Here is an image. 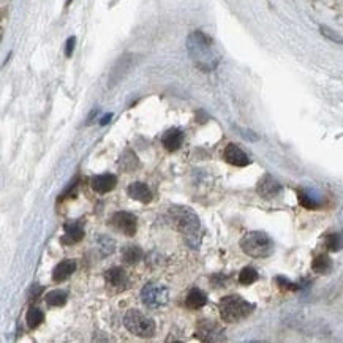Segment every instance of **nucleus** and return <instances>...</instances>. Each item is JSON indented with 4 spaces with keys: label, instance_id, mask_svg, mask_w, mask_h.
Here are the masks:
<instances>
[{
    "label": "nucleus",
    "instance_id": "nucleus-1",
    "mask_svg": "<svg viewBox=\"0 0 343 343\" xmlns=\"http://www.w3.org/2000/svg\"><path fill=\"white\" fill-rule=\"evenodd\" d=\"M187 49L195 65L203 72H212L220 62V55L214 48V41L199 30L188 35Z\"/></svg>",
    "mask_w": 343,
    "mask_h": 343
},
{
    "label": "nucleus",
    "instance_id": "nucleus-2",
    "mask_svg": "<svg viewBox=\"0 0 343 343\" xmlns=\"http://www.w3.org/2000/svg\"><path fill=\"white\" fill-rule=\"evenodd\" d=\"M220 316L224 323H241L245 318H248L253 310L255 305L252 302L245 301L241 296H226L218 304Z\"/></svg>",
    "mask_w": 343,
    "mask_h": 343
},
{
    "label": "nucleus",
    "instance_id": "nucleus-3",
    "mask_svg": "<svg viewBox=\"0 0 343 343\" xmlns=\"http://www.w3.org/2000/svg\"><path fill=\"white\" fill-rule=\"evenodd\" d=\"M241 248L245 255L261 259L274 253V241L263 231H252L242 238Z\"/></svg>",
    "mask_w": 343,
    "mask_h": 343
},
{
    "label": "nucleus",
    "instance_id": "nucleus-4",
    "mask_svg": "<svg viewBox=\"0 0 343 343\" xmlns=\"http://www.w3.org/2000/svg\"><path fill=\"white\" fill-rule=\"evenodd\" d=\"M124 326L130 334L141 338H150L155 335V321L141 310L130 309L124 316Z\"/></svg>",
    "mask_w": 343,
    "mask_h": 343
},
{
    "label": "nucleus",
    "instance_id": "nucleus-5",
    "mask_svg": "<svg viewBox=\"0 0 343 343\" xmlns=\"http://www.w3.org/2000/svg\"><path fill=\"white\" fill-rule=\"evenodd\" d=\"M174 226L187 238H193L199 231V218L190 207H174L171 209Z\"/></svg>",
    "mask_w": 343,
    "mask_h": 343
},
{
    "label": "nucleus",
    "instance_id": "nucleus-6",
    "mask_svg": "<svg viewBox=\"0 0 343 343\" xmlns=\"http://www.w3.org/2000/svg\"><path fill=\"white\" fill-rule=\"evenodd\" d=\"M141 301L150 310L160 309L169 301V291L160 283H147L141 290Z\"/></svg>",
    "mask_w": 343,
    "mask_h": 343
},
{
    "label": "nucleus",
    "instance_id": "nucleus-7",
    "mask_svg": "<svg viewBox=\"0 0 343 343\" xmlns=\"http://www.w3.org/2000/svg\"><path fill=\"white\" fill-rule=\"evenodd\" d=\"M195 337L204 343H214V341H223L224 334L223 329L215 321H201L196 327Z\"/></svg>",
    "mask_w": 343,
    "mask_h": 343
},
{
    "label": "nucleus",
    "instance_id": "nucleus-8",
    "mask_svg": "<svg viewBox=\"0 0 343 343\" xmlns=\"http://www.w3.org/2000/svg\"><path fill=\"white\" fill-rule=\"evenodd\" d=\"M111 221L117 230L124 233L125 236H128V238L136 234V217L133 214H130V212H125V210L116 212Z\"/></svg>",
    "mask_w": 343,
    "mask_h": 343
},
{
    "label": "nucleus",
    "instance_id": "nucleus-9",
    "mask_svg": "<svg viewBox=\"0 0 343 343\" xmlns=\"http://www.w3.org/2000/svg\"><path fill=\"white\" fill-rule=\"evenodd\" d=\"M256 193L266 199L277 198L281 193V184L277 179H274L270 174H264L256 185Z\"/></svg>",
    "mask_w": 343,
    "mask_h": 343
},
{
    "label": "nucleus",
    "instance_id": "nucleus-10",
    "mask_svg": "<svg viewBox=\"0 0 343 343\" xmlns=\"http://www.w3.org/2000/svg\"><path fill=\"white\" fill-rule=\"evenodd\" d=\"M135 59L132 54H125L124 57H121L117 64L114 65V68L111 70V75H109V86H116L117 82L121 79H124V76L130 72V68L133 67Z\"/></svg>",
    "mask_w": 343,
    "mask_h": 343
},
{
    "label": "nucleus",
    "instance_id": "nucleus-11",
    "mask_svg": "<svg viewBox=\"0 0 343 343\" xmlns=\"http://www.w3.org/2000/svg\"><path fill=\"white\" fill-rule=\"evenodd\" d=\"M223 157L230 164L238 166V168H244V166H248V164H250V158H248V155L236 144H228L226 149H224V152H223Z\"/></svg>",
    "mask_w": 343,
    "mask_h": 343
},
{
    "label": "nucleus",
    "instance_id": "nucleus-12",
    "mask_svg": "<svg viewBox=\"0 0 343 343\" xmlns=\"http://www.w3.org/2000/svg\"><path fill=\"white\" fill-rule=\"evenodd\" d=\"M90 185H92V190L95 193L104 195V193H108V192H111L116 188L117 177L114 174H100V176L92 177Z\"/></svg>",
    "mask_w": 343,
    "mask_h": 343
},
{
    "label": "nucleus",
    "instance_id": "nucleus-13",
    "mask_svg": "<svg viewBox=\"0 0 343 343\" xmlns=\"http://www.w3.org/2000/svg\"><path fill=\"white\" fill-rule=\"evenodd\" d=\"M65 234L62 236V244L64 245H73L78 244L82 238H84V228H82L81 221H70L65 226Z\"/></svg>",
    "mask_w": 343,
    "mask_h": 343
},
{
    "label": "nucleus",
    "instance_id": "nucleus-14",
    "mask_svg": "<svg viewBox=\"0 0 343 343\" xmlns=\"http://www.w3.org/2000/svg\"><path fill=\"white\" fill-rule=\"evenodd\" d=\"M127 192H128L130 198L135 199V201H139V203L147 204L152 201V192L144 182H133L127 188Z\"/></svg>",
    "mask_w": 343,
    "mask_h": 343
},
{
    "label": "nucleus",
    "instance_id": "nucleus-15",
    "mask_svg": "<svg viewBox=\"0 0 343 343\" xmlns=\"http://www.w3.org/2000/svg\"><path fill=\"white\" fill-rule=\"evenodd\" d=\"M161 143H163V146H164V149H166V150L174 152V150H177L182 146L184 133L181 132L179 128H171V130H168V132L163 135Z\"/></svg>",
    "mask_w": 343,
    "mask_h": 343
},
{
    "label": "nucleus",
    "instance_id": "nucleus-16",
    "mask_svg": "<svg viewBox=\"0 0 343 343\" xmlns=\"http://www.w3.org/2000/svg\"><path fill=\"white\" fill-rule=\"evenodd\" d=\"M76 270V263L72 261V259H64V261L59 263L54 270H52V280L55 283H61V281H65L70 275L73 274V272Z\"/></svg>",
    "mask_w": 343,
    "mask_h": 343
},
{
    "label": "nucleus",
    "instance_id": "nucleus-17",
    "mask_svg": "<svg viewBox=\"0 0 343 343\" xmlns=\"http://www.w3.org/2000/svg\"><path fill=\"white\" fill-rule=\"evenodd\" d=\"M185 304H187L188 309H192V310L203 309V307L207 304V296L203 291H201V290L193 288V290H190V293L187 294Z\"/></svg>",
    "mask_w": 343,
    "mask_h": 343
},
{
    "label": "nucleus",
    "instance_id": "nucleus-18",
    "mask_svg": "<svg viewBox=\"0 0 343 343\" xmlns=\"http://www.w3.org/2000/svg\"><path fill=\"white\" fill-rule=\"evenodd\" d=\"M298 199H299V204L305 209H310V210H315V209H319L323 206V201L318 199L312 192L309 190H299L298 192Z\"/></svg>",
    "mask_w": 343,
    "mask_h": 343
},
{
    "label": "nucleus",
    "instance_id": "nucleus-19",
    "mask_svg": "<svg viewBox=\"0 0 343 343\" xmlns=\"http://www.w3.org/2000/svg\"><path fill=\"white\" fill-rule=\"evenodd\" d=\"M106 281L112 287H124L127 283V274L122 267H111L104 272Z\"/></svg>",
    "mask_w": 343,
    "mask_h": 343
},
{
    "label": "nucleus",
    "instance_id": "nucleus-20",
    "mask_svg": "<svg viewBox=\"0 0 343 343\" xmlns=\"http://www.w3.org/2000/svg\"><path fill=\"white\" fill-rule=\"evenodd\" d=\"M312 269L316 274H329L330 269H332V259L324 253H319L313 258Z\"/></svg>",
    "mask_w": 343,
    "mask_h": 343
},
{
    "label": "nucleus",
    "instance_id": "nucleus-21",
    "mask_svg": "<svg viewBox=\"0 0 343 343\" xmlns=\"http://www.w3.org/2000/svg\"><path fill=\"white\" fill-rule=\"evenodd\" d=\"M95 244H97V250L100 252L101 256H108L116 250V241L109 236L100 234L95 238Z\"/></svg>",
    "mask_w": 343,
    "mask_h": 343
},
{
    "label": "nucleus",
    "instance_id": "nucleus-22",
    "mask_svg": "<svg viewBox=\"0 0 343 343\" xmlns=\"http://www.w3.org/2000/svg\"><path fill=\"white\" fill-rule=\"evenodd\" d=\"M67 293L62 290H52L49 293H46L44 301L49 307H64L67 304Z\"/></svg>",
    "mask_w": 343,
    "mask_h": 343
},
{
    "label": "nucleus",
    "instance_id": "nucleus-23",
    "mask_svg": "<svg viewBox=\"0 0 343 343\" xmlns=\"http://www.w3.org/2000/svg\"><path fill=\"white\" fill-rule=\"evenodd\" d=\"M122 258L124 261L128 264H135L138 263L141 258H143V250L138 245H127L122 250Z\"/></svg>",
    "mask_w": 343,
    "mask_h": 343
},
{
    "label": "nucleus",
    "instance_id": "nucleus-24",
    "mask_svg": "<svg viewBox=\"0 0 343 343\" xmlns=\"http://www.w3.org/2000/svg\"><path fill=\"white\" fill-rule=\"evenodd\" d=\"M324 245L329 252H338L343 248V234L340 233H329L324 238Z\"/></svg>",
    "mask_w": 343,
    "mask_h": 343
},
{
    "label": "nucleus",
    "instance_id": "nucleus-25",
    "mask_svg": "<svg viewBox=\"0 0 343 343\" xmlns=\"http://www.w3.org/2000/svg\"><path fill=\"white\" fill-rule=\"evenodd\" d=\"M26 321H27V324H29L30 329L38 327L44 321V313H43V310H40L38 307H32V309H29V312L26 315Z\"/></svg>",
    "mask_w": 343,
    "mask_h": 343
},
{
    "label": "nucleus",
    "instance_id": "nucleus-26",
    "mask_svg": "<svg viewBox=\"0 0 343 343\" xmlns=\"http://www.w3.org/2000/svg\"><path fill=\"white\" fill-rule=\"evenodd\" d=\"M258 278H259V275H258L256 269H253V267H244L239 274V283L245 287L252 285V283H255Z\"/></svg>",
    "mask_w": 343,
    "mask_h": 343
},
{
    "label": "nucleus",
    "instance_id": "nucleus-27",
    "mask_svg": "<svg viewBox=\"0 0 343 343\" xmlns=\"http://www.w3.org/2000/svg\"><path fill=\"white\" fill-rule=\"evenodd\" d=\"M319 32H321V35H323V37H326L327 40L334 41V43H338V44H343V37L340 33H337L335 30L330 29V27L321 26V27H319Z\"/></svg>",
    "mask_w": 343,
    "mask_h": 343
},
{
    "label": "nucleus",
    "instance_id": "nucleus-28",
    "mask_svg": "<svg viewBox=\"0 0 343 343\" xmlns=\"http://www.w3.org/2000/svg\"><path fill=\"white\" fill-rule=\"evenodd\" d=\"M275 281L278 283V287H281L283 290L298 291V290H301V288H302L301 285H298V283H293V281H290V280H288V278H285V277H275Z\"/></svg>",
    "mask_w": 343,
    "mask_h": 343
},
{
    "label": "nucleus",
    "instance_id": "nucleus-29",
    "mask_svg": "<svg viewBox=\"0 0 343 343\" xmlns=\"http://www.w3.org/2000/svg\"><path fill=\"white\" fill-rule=\"evenodd\" d=\"M75 44H76V38L75 37H70L67 40V44H65V55L67 57H72V54L75 51Z\"/></svg>",
    "mask_w": 343,
    "mask_h": 343
},
{
    "label": "nucleus",
    "instance_id": "nucleus-30",
    "mask_svg": "<svg viewBox=\"0 0 343 343\" xmlns=\"http://www.w3.org/2000/svg\"><path fill=\"white\" fill-rule=\"evenodd\" d=\"M241 135L244 136V138H247V139H250V141H256L258 139V136L253 133V132H250V130H241Z\"/></svg>",
    "mask_w": 343,
    "mask_h": 343
},
{
    "label": "nucleus",
    "instance_id": "nucleus-31",
    "mask_svg": "<svg viewBox=\"0 0 343 343\" xmlns=\"http://www.w3.org/2000/svg\"><path fill=\"white\" fill-rule=\"evenodd\" d=\"M111 117H112V114H104V117H103V119H101L100 125H106V124H108V122L111 121Z\"/></svg>",
    "mask_w": 343,
    "mask_h": 343
},
{
    "label": "nucleus",
    "instance_id": "nucleus-32",
    "mask_svg": "<svg viewBox=\"0 0 343 343\" xmlns=\"http://www.w3.org/2000/svg\"><path fill=\"white\" fill-rule=\"evenodd\" d=\"M72 2H73V0H67V2H65V5L68 7V5H70V4H72Z\"/></svg>",
    "mask_w": 343,
    "mask_h": 343
}]
</instances>
